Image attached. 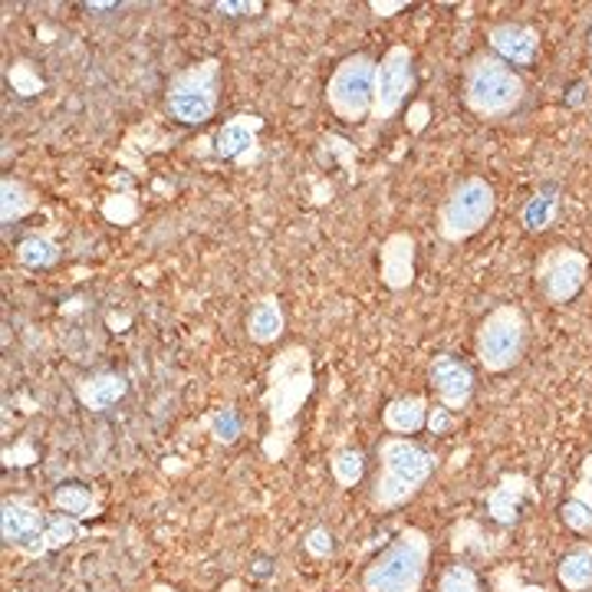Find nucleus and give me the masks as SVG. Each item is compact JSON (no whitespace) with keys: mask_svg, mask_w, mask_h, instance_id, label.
Segmentation results:
<instances>
[{"mask_svg":"<svg viewBox=\"0 0 592 592\" xmlns=\"http://www.w3.org/2000/svg\"><path fill=\"white\" fill-rule=\"evenodd\" d=\"M122 395H126V379L116 376V372H99V376H90V379L76 382V399H80L90 412H106V409H113Z\"/></svg>","mask_w":592,"mask_h":592,"instance_id":"f3484780","label":"nucleus"},{"mask_svg":"<svg viewBox=\"0 0 592 592\" xmlns=\"http://www.w3.org/2000/svg\"><path fill=\"white\" fill-rule=\"evenodd\" d=\"M438 592H484V585H481V579H477V572H474L471 566L454 563V566H448V569L441 572Z\"/></svg>","mask_w":592,"mask_h":592,"instance_id":"a878e982","label":"nucleus"},{"mask_svg":"<svg viewBox=\"0 0 592 592\" xmlns=\"http://www.w3.org/2000/svg\"><path fill=\"white\" fill-rule=\"evenodd\" d=\"M54 507H57L60 513L73 517V520H93V517H99V500H96V494H93L86 484H76V481L60 484V487L54 490Z\"/></svg>","mask_w":592,"mask_h":592,"instance_id":"4be33fe9","label":"nucleus"},{"mask_svg":"<svg viewBox=\"0 0 592 592\" xmlns=\"http://www.w3.org/2000/svg\"><path fill=\"white\" fill-rule=\"evenodd\" d=\"M487 47L494 57H500L504 63L517 67H533L540 57V34L530 24H517V21H504L494 24L487 31Z\"/></svg>","mask_w":592,"mask_h":592,"instance_id":"ddd939ff","label":"nucleus"},{"mask_svg":"<svg viewBox=\"0 0 592 592\" xmlns=\"http://www.w3.org/2000/svg\"><path fill=\"white\" fill-rule=\"evenodd\" d=\"M313 392V359L307 346H286L267 369V418H270V435L289 438L293 422L300 415Z\"/></svg>","mask_w":592,"mask_h":592,"instance_id":"f03ea898","label":"nucleus"},{"mask_svg":"<svg viewBox=\"0 0 592 592\" xmlns=\"http://www.w3.org/2000/svg\"><path fill=\"white\" fill-rule=\"evenodd\" d=\"M428 379H431V389L438 395V405H445L448 412H464L474 399V372L464 359L451 356V353H441L435 356L431 369H428Z\"/></svg>","mask_w":592,"mask_h":592,"instance_id":"9b49d317","label":"nucleus"},{"mask_svg":"<svg viewBox=\"0 0 592 592\" xmlns=\"http://www.w3.org/2000/svg\"><path fill=\"white\" fill-rule=\"evenodd\" d=\"M431 559V540L418 526H405L363 572L366 592H422Z\"/></svg>","mask_w":592,"mask_h":592,"instance_id":"20e7f679","label":"nucleus"},{"mask_svg":"<svg viewBox=\"0 0 592 592\" xmlns=\"http://www.w3.org/2000/svg\"><path fill=\"white\" fill-rule=\"evenodd\" d=\"M559 517H563V523H566L572 533H579V536L592 533V507H585V504H579V500L569 497V500L559 507Z\"/></svg>","mask_w":592,"mask_h":592,"instance_id":"cd10ccee","label":"nucleus"},{"mask_svg":"<svg viewBox=\"0 0 592 592\" xmlns=\"http://www.w3.org/2000/svg\"><path fill=\"white\" fill-rule=\"evenodd\" d=\"M556 579L566 592H589L592 589V543H579L572 546L559 566H556Z\"/></svg>","mask_w":592,"mask_h":592,"instance_id":"6ab92c4d","label":"nucleus"},{"mask_svg":"<svg viewBox=\"0 0 592 592\" xmlns=\"http://www.w3.org/2000/svg\"><path fill=\"white\" fill-rule=\"evenodd\" d=\"M283 323H286V317H283L280 300L276 296H263L260 304H253V310L247 317V336L260 346H270L283 336Z\"/></svg>","mask_w":592,"mask_h":592,"instance_id":"a211bd4d","label":"nucleus"},{"mask_svg":"<svg viewBox=\"0 0 592 592\" xmlns=\"http://www.w3.org/2000/svg\"><path fill=\"white\" fill-rule=\"evenodd\" d=\"M379 17H392L395 11H405L409 4H405V0H395V4H382V0H372V4H369Z\"/></svg>","mask_w":592,"mask_h":592,"instance_id":"c9c22d12","label":"nucleus"},{"mask_svg":"<svg viewBox=\"0 0 592 592\" xmlns=\"http://www.w3.org/2000/svg\"><path fill=\"white\" fill-rule=\"evenodd\" d=\"M330 471H333V481H336L343 490H350V487H356V484L363 481V474H366V454H363L359 448H340V451L330 458Z\"/></svg>","mask_w":592,"mask_h":592,"instance_id":"b1692460","label":"nucleus"},{"mask_svg":"<svg viewBox=\"0 0 592 592\" xmlns=\"http://www.w3.org/2000/svg\"><path fill=\"white\" fill-rule=\"evenodd\" d=\"M211 435H214V441H221V445H234L237 435H240V418H237V412H234V409L214 412V418H211Z\"/></svg>","mask_w":592,"mask_h":592,"instance_id":"c85d7f7f","label":"nucleus"},{"mask_svg":"<svg viewBox=\"0 0 592 592\" xmlns=\"http://www.w3.org/2000/svg\"><path fill=\"white\" fill-rule=\"evenodd\" d=\"M412 90H415V57L409 47H392L376 67V96H372L369 129L372 132L386 129L402 113Z\"/></svg>","mask_w":592,"mask_h":592,"instance_id":"1a4fd4ad","label":"nucleus"},{"mask_svg":"<svg viewBox=\"0 0 592 592\" xmlns=\"http://www.w3.org/2000/svg\"><path fill=\"white\" fill-rule=\"evenodd\" d=\"M214 11H221L227 17H244V14L263 11V4H247V0H240V4H230V0H221V4H214Z\"/></svg>","mask_w":592,"mask_h":592,"instance_id":"f704fd0d","label":"nucleus"},{"mask_svg":"<svg viewBox=\"0 0 592 592\" xmlns=\"http://www.w3.org/2000/svg\"><path fill=\"white\" fill-rule=\"evenodd\" d=\"M536 286L540 293L546 296L549 304L563 307L569 300H576L579 289L585 286V276H589V257L576 247H549L540 253L536 260Z\"/></svg>","mask_w":592,"mask_h":592,"instance_id":"9d476101","label":"nucleus"},{"mask_svg":"<svg viewBox=\"0 0 592 592\" xmlns=\"http://www.w3.org/2000/svg\"><path fill=\"white\" fill-rule=\"evenodd\" d=\"M464 106L481 119H507L526 99V80L520 70L494 54H477L464 67Z\"/></svg>","mask_w":592,"mask_h":592,"instance_id":"7ed1b4c3","label":"nucleus"},{"mask_svg":"<svg viewBox=\"0 0 592 592\" xmlns=\"http://www.w3.org/2000/svg\"><path fill=\"white\" fill-rule=\"evenodd\" d=\"M428 402L422 395H402V399H392L382 412V425L386 431H392L395 438H409V435H418L422 428H428Z\"/></svg>","mask_w":592,"mask_h":592,"instance_id":"2eb2a0df","label":"nucleus"},{"mask_svg":"<svg viewBox=\"0 0 592 592\" xmlns=\"http://www.w3.org/2000/svg\"><path fill=\"white\" fill-rule=\"evenodd\" d=\"M451 428H454V412H448L445 405L428 412V431L431 435H448Z\"/></svg>","mask_w":592,"mask_h":592,"instance_id":"473e14b6","label":"nucleus"},{"mask_svg":"<svg viewBox=\"0 0 592 592\" xmlns=\"http://www.w3.org/2000/svg\"><path fill=\"white\" fill-rule=\"evenodd\" d=\"M260 129V122L253 116H234L230 122L221 126L217 132V145L214 152L221 158H240L250 145H253V132Z\"/></svg>","mask_w":592,"mask_h":592,"instance_id":"412c9836","label":"nucleus"},{"mask_svg":"<svg viewBox=\"0 0 592 592\" xmlns=\"http://www.w3.org/2000/svg\"><path fill=\"white\" fill-rule=\"evenodd\" d=\"M80 536H83L80 520H73V517H67V513H57V517H50V523H47L44 536L37 540V546H34L27 556L54 553V549H60V546H67V543H73V540H80Z\"/></svg>","mask_w":592,"mask_h":592,"instance_id":"5701e85b","label":"nucleus"},{"mask_svg":"<svg viewBox=\"0 0 592 592\" xmlns=\"http://www.w3.org/2000/svg\"><path fill=\"white\" fill-rule=\"evenodd\" d=\"M526 340H530L526 313L513 304H500L477 327V336H474L477 363L494 376L510 372L523 359Z\"/></svg>","mask_w":592,"mask_h":592,"instance_id":"39448f33","label":"nucleus"},{"mask_svg":"<svg viewBox=\"0 0 592 592\" xmlns=\"http://www.w3.org/2000/svg\"><path fill=\"white\" fill-rule=\"evenodd\" d=\"M116 4H86V11H113Z\"/></svg>","mask_w":592,"mask_h":592,"instance_id":"e433bc0d","label":"nucleus"},{"mask_svg":"<svg viewBox=\"0 0 592 592\" xmlns=\"http://www.w3.org/2000/svg\"><path fill=\"white\" fill-rule=\"evenodd\" d=\"M589 54H592V34H589Z\"/></svg>","mask_w":592,"mask_h":592,"instance_id":"58836bf2","label":"nucleus"},{"mask_svg":"<svg viewBox=\"0 0 592 592\" xmlns=\"http://www.w3.org/2000/svg\"><path fill=\"white\" fill-rule=\"evenodd\" d=\"M34 191H27L21 181H14V178H4V221L11 224V221H17V217H24L27 211H34Z\"/></svg>","mask_w":592,"mask_h":592,"instance_id":"bb28decb","label":"nucleus"},{"mask_svg":"<svg viewBox=\"0 0 592 592\" xmlns=\"http://www.w3.org/2000/svg\"><path fill=\"white\" fill-rule=\"evenodd\" d=\"M523 494H526V481H523V477H513V474H504L500 484L487 494V513H490V520H497L500 526H513L517 517H520Z\"/></svg>","mask_w":592,"mask_h":592,"instance_id":"dca6fc26","label":"nucleus"},{"mask_svg":"<svg viewBox=\"0 0 592 592\" xmlns=\"http://www.w3.org/2000/svg\"><path fill=\"white\" fill-rule=\"evenodd\" d=\"M379 263H382V283L389 289H405L415 276V237L405 230L392 234L382 244Z\"/></svg>","mask_w":592,"mask_h":592,"instance_id":"4468645a","label":"nucleus"},{"mask_svg":"<svg viewBox=\"0 0 592 592\" xmlns=\"http://www.w3.org/2000/svg\"><path fill=\"white\" fill-rule=\"evenodd\" d=\"M376 67H379L376 57L353 54L333 70V76L327 83V106L333 109V116L340 122L356 126V122L369 119L372 96H376Z\"/></svg>","mask_w":592,"mask_h":592,"instance_id":"6e6552de","label":"nucleus"},{"mask_svg":"<svg viewBox=\"0 0 592 592\" xmlns=\"http://www.w3.org/2000/svg\"><path fill=\"white\" fill-rule=\"evenodd\" d=\"M17 260H21L24 267H34V270L54 267V263L60 260V247H57L50 237L31 234V237H24V240L17 244Z\"/></svg>","mask_w":592,"mask_h":592,"instance_id":"393cba45","label":"nucleus"},{"mask_svg":"<svg viewBox=\"0 0 592 592\" xmlns=\"http://www.w3.org/2000/svg\"><path fill=\"white\" fill-rule=\"evenodd\" d=\"M497 589H500V592H549L546 585H526V582H520L513 572H500V576H497Z\"/></svg>","mask_w":592,"mask_h":592,"instance_id":"72a5a7b5","label":"nucleus"},{"mask_svg":"<svg viewBox=\"0 0 592 592\" xmlns=\"http://www.w3.org/2000/svg\"><path fill=\"white\" fill-rule=\"evenodd\" d=\"M47 523H50V517L24 497L4 500V510H0V533H4V543L21 546L24 553H31L37 546Z\"/></svg>","mask_w":592,"mask_h":592,"instance_id":"f8f14e48","label":"nucleus"},{"mask_svg":"<svg viewBox=\"0 0 592 592\" xmlns=\"http://www.w3.org/2000/svg\"><path fill=\"white\" fill-rule=\"evenodd\" d=\"M556 214H559V188H556V185H546V188H540L536 194H530V201H526L523 211H520V221H523V227H526L530 234H543V230L553 227Z\"/></svg>","mask_w":592,"mask_h":592,"instance_id":"aec40b11","label":"nucleus"},{"mask_svg":"<svg viewBox=\"0 0 592 592\" xmlns=\"http://www.w3.org/2000/svg\"><path fill=\"white\" fill-rule=\"evenodd\" d=\"M152 592H178L175 585H165V582H158V585H152Z\"/></svg>","mask_w":592,"mask_h":592,"instance_id":"4c0bfd02","label":"nucleus"},{"mask_svg":"<svg viewBox=\"0 0 592 592\" xmlns=\"http://www.w3.org/2000/svg\"><path fill=\"white\" fill-rule=\"evenodd\" d=\"M494 208H497V194L487 178H477V175L461 178L438 208V234L448 244L471 240L490 224Z\"/></svg>","mask_w":592,"mask_h":592,"instance_id":"423d86ee","label":"nucleus"},{"mask_svg":"<svg viewBox=\"0 0 592 592\" xmlns=\"http://www.w3.org/2000/svg\"><path fill=\"white\" fill-rule=\"evenodd\" d=\"M304 546H307V553H310V556H317V559H327V556H333V549H336L333 533H330L327 526L310 530V536L304 540Z\"/></svg>","mask_w":592,"mask_h":592,"instance_id":"7c9ffc66","label":"nucleus"},{"mask_svg":"<svg viewBox=\"0 0 592 592\" xmlns=\"http://www.w3.org/2000/svg\"><path fill=\"white\" fill-rule=\"evenodd\" d=\"M572 500H579V504H585V507H592V454L582 461V471H579V481H576V487H572V494H569Z\"/></svg>","mask_w":592,"mask_h":592,"instance_id":"2f4dec72","label":"nucleus"},{"mask_svg":"<svg viewBox=\"0 0 592 592\" xmlns=\"http://www.w3.org/2000/svg\"><path fill=\"white\" fill-rule=\"evenodd\" d=\"M435 454L412 438H382L379 441V477L372 487L376 510H395L409 504L435 474Z\"/></svg>","mask_w":592,"mask_h":592,"instance_id":"f257e3e1","label":"nucleus"},{"mask_svg":"<svg viewBox=\"0 0 592 592\" xmlns=\"http://www.w3.org/2000/svg\"><path fill=\"white\" fill-rule=\"evenodd\" d=\"M221 67L217 60H201L171 76L165 93V109L181 126H204L217 113Z\"/></svg>","mask_w":592,"mask_h":592,"instance_id":"0eeeda50","label":"nucleus"},{"mask_svg":"<svg viewBox=\"0 0 592 592\" xmlns=\"http://www.w3.org/2000/svg\"><path fill=\"white\" fill-rule=\"evenodd\" d=\"M11 83H14V90H17L21 96H37V93L44 90V83H40V76L31 70V63H17V67L11 70Z\"/></svg>","mask_w":592,"mask_h":592,"instance_id":"c756f323","label":"nucleus"}]
</instances>
